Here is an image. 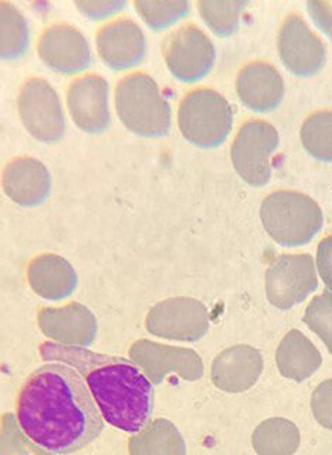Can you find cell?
Returning <instances> with one entry per match:
<instances>
[{
    "label": "cell",
    "instance_id": "obj_26",
    "mask_svg": "<svg viewBox=\"0 0 332 455\" xmlns=\"http://www.w3.org/2000/svg\"><path fill=\"white\" fill-rule=\"evenodd\" d=\"M304 322L314 333L319 334L332 353V291H326L312 299L305 310Z\"/></svg>",
    "mask_w": 332,
    "mask_h": 455
},
{
    "label": "cell",
    "instance_id": "obj_3",
    "mask_svg": "<svg viewBox=\"0 0 332 455\" xmlns=\"http://www.w3.org/2000/svg\"><path fill=\"white\" fill-rule=\"evenodd\" d=\"M115 108L123 124L142 137H162L170 128V107L151 76L134 73L115 92Z\"/></svg>",
    "mask_w": 332,
    "mask_h": 455
},
{
    "label": "cell",
    "instance_id": "obj_27",
    "mask_svg": "<svg viewBox=\"0 0 332 455\" xmlns=\"http://www.w3.org/2000/svg\"><path fill=\"white\" fill-rule=\"evenodd\" d=\"M312 410L319 424L332 431V379L315 388L312 397Z\"/></svg>",
    "mask_w": 332,
    "mask_h": 455
},
{
    "label": "cell",
    "instance_id": "obj_25",
    "mask_svg": "<svg viewBox=\"0 0 332 455\" xmlns=\"http://www.w3.org/2000/svg\"><path fill=\"white\" fill-rule=\"evenodd\" d=\"M135 7L154 30L170 28L189 13V4L185 0H137Z\"/></svg>",
    "mask_w": 332,
    "mask_h": 455
},
{
    "label": "cell",
    "instance_id": "obj_17",
    "mask_svg": "<svg viewBox=\"0 0 332 455\" xmlns=\"http://www.w3.org/2000/svg\"><path fill=\"white\" fill-rule=\"evenodd\" d=\"M51 178L44 164L32 156L12 161L4 172V188L14 203L37 205L47 198Z\"/></svg>",
    "mask_w": 332,
    "mask_h": 455
},
{
    "label": "cell",
    "instance_id": "obj_22",
    "mask_svg": "<svg viewBox=\"0 0 332 455\" xmlns=\"http://www.w3.org/2000/svg\"><path fill=\"white\" fill-rule=\"evenodd\" d=\"M28 47V26L13 4L0 2V59H18Z\"/></svg>",
    "mask_w": 332,
    "mask_h": 455
},
{
    "label": "cell",
    "instance_id": "obj_4",
    "mask_svg": "<svg viewBox=\"0 0 332 455\" xmlns=\"http://www.w3.org/2000/svg\"><path fill=\"white\" fill-rule=\"evenodd\" d=\"M260 217L270 236L290 248L305 245L322 228L321 208L301 192H273L263 201Z\"/></svg>",
    "mask_w": 332,
    "mask_h": 455
},
{
    "label": "cell",
    "instance_id": "obj_18",
    "mask_svg": "<svg viewBox=\"0 0 332 455\" xmlns=\"http://www.w3.org/2000/svg\"><path fill=\"white\" fill-rule=\"evenodd\" d=\"M276 360L280 373L298 383L312 376L322 363L319 348L300 331H291L284 336L277 348Z\"/></svg>",
    "mask_w": 332,
    "mask_h": 455
},
{
    "label": "cell",
    "instance_id": "obj_16",
    "mask_svg": "<svg viewBox=\"0 0 332 455\" xmlns=\"http://www.w3.org/2000/svg\"><path fill=\"white\" fill-rule=\"evenodd\" d=\"M263 371L262 355L250 346L227 348L215 360L213 383L227 393H241L255 386Z\"/></svg>",
    "mask_w": 332,
    "mask_h": 455
},
{
    "label": "cell",
    "instance_id": "obj_2",
    "mask_svg": "<svg viewBox=\"0 0 332 455\" xmlns=\"http://www.w3.org/2000/svg\"><path fill=\"white\" fill-rule=\"evenodd\" d=\"M43 357L75 367L84 377L104 421L118 430L138 434L153 416L154 386L131 360L99 355L89 348L46 341Z\"/></svg>",
    "mask_w": 332,
    "mask_h": 455
},
{
    "label": "cell",
    "instance_id": "obj_24",
    "mask_svg": "<svg viewBox=\"0 0 332 455\" xmlns=\"http://www.w3.org/2000/svg\"><path fill=\"white\" fill-rule=\"evenodd\" d=\"M246 2L241 0H201L199 12L206 25L222 37L233 35L239 28Z\"/></svg>",
    "mask_w": 332,
    "mask_h": 455
},
{
    "label": "cell",
    "instance_id": "obj_6",
    "mask_svg": "<svg viewBox=\"0 0 332 455\" xmlns=\"http://www.w3.org/2000/svg\"><path fill=\"white\" fill-rule=\"evenodd\" d=\"M279 146V132L270 123L251 120L237 132L232 146V161L244 181L255 187L272 177V156Z\"/></svg>",
    "mask_w": 332,
    "mask_h": 455
},
{
    "label": "cell",
    "instance_id": "obj_28",
    "mask_svg": "<svg viewBox=\"0 0 332 455\" xmlns=\"http://www.w3.org/2000/svg\"><path fill=\"white\" fill-rule=\"evenodd\" d=\"M75 4L87 18L103 19L120 12L125 6V2H120V0H82Z\"/></svg>",
    "mask_w": 332,
    "mask_h": 455
},
{
    "label": "cell",
    "instance_id": "obj_1",
    "mask_svg": "<svg viewBox=\"0 0 332 455\" xmlns=\"http://www.w3.org/2000/svg\"><path fill=\"white\" fill-rule=\"evenodd\" d=\"M16 421L33 444L68 455L91 444L104 431V419L84 377L75 367L50 362L21 386Z\"/></svg>",
    "mask_w": 332,
    "mask_h": 455
},
{
    "label": "cell",
    "instance_id": "obj_15",
    "mask_svg": "<svg viewBox=\"0 0 332 455\" xmlns=\"http://www.w3.org/2000/svg\"><path fill=\"white\" fill-rule=\"evenodd\" d=\"M237 96L250 110L272 111L284 97L283 77L272 64L255 61L241 68L236 80Z\"/></svg>",
    "mask_w": 332,
    "mask_h": 455
},
{
    "label": "cell",
    "instance_id": "obj_19",
    "mask_svg": "<svg viewBox=\"0 0 332 455\" xmlns=\"http://www.w3.org/2000/svg\"><path fill=\"white\" fill-rule=\"evenodd\" d=\"M300 443L298 427L281 417L265 419L251 435V444L258 455H294Z\"/></svg>",
    "mask_w": 332,
    "mask_h": 455
},
{
    "label": "cell",
    "instance_id": "obj_9",
    "mask_svg": "<svg viewBox=\"0 0 332 455\" xmlns=\"http://www.w3.org/2000/svg\"><path fill=\"white\" fill-rule=\"evenodd\" d=\"M317 286L314 259L305 253L279 256L265 274L267 298L280 309H290L303 302Z\"/></svg>",
    "mask_w": 332,
    "mask_h": 455
},
{
    "label": "cell",
    "instance_id": "obj_30",
    "mask_svg": "<svg viewBox=\"0 0 332 455\" xmlns=\"http://www.w3.org/2000/svg\"><path fill=\"white\" fill-rule=\"evenodd\" d=\"M320 275L327 284L329 291H332V236L324 239L319 245L317 253Z\"/></svg>",
    "mask_w": 332,
    "mask_h": 455
},
{
    "label": "cell",
    "instance_id": "obj_21",
    "mask_svg": "<svg viewBox=\"0 0 332 455\" xmlns=\"http://www.w3.org/2000/svg\"><path fill=\"white\" fill-rule=\"evenodd\" d=\"M131 455H186L185 441L177 427L156 419L130 441Z\"/></svg>",
    "mask_w": 332,
    "mask_h": 455
},
{
    "label": "cell",
    "instance_id": "obj_14",
    "mask_svg": "<svg viewBox=\"0 0 332 455\" xmlns=\"http://www.w3.org/2000/svg\"><path fill=\"white\" fill-rule=\"evenodd\" d=\"M97 49L108 68L127 70L144 60L146 53V36L135 21L121 19L99 30Z\"/></svg>",
    "mask_w": 332,
    "mask_h": 455
},
{
    "label": "cell",
    "instance_id": "obj_8",
    "mask_svg": "<svg viewBox=\"0 0 332 455\" xmlns=\"http://www.w3.org/2000/svg\"><path fill=\"white\" fill-rule=\"evenodd\" d=\"M166 66L180 82L194 83L205 77L215 64V46L201 28L186 25L163 43Z\"/></svg>",
    "mask_w": 332,
    "mask_h": 455
},
{
    "label": "cell",
    "instance_id": "obj_10",
    "mask_svg": "<svg viewBox=\"0 0 332 455\" xmlns=\"http://www.w3.org/2000/svg\"><path fill=\"white\" fill-rule=\"evenodd\" d=\"M279 54L291 73L308 77L322 68L326 61V46L312 33L304 19L290 14L280 28Z\"/></svg>",
    "mask_w": 332,
    "mask_h": 455
},
{
    "label": "cell",
    "instance_id": "obj_20",
    "mask_svg": "<svg viewBox=\"0 0 332 455\" xmlns=\"http://www.w3.org/2000/svg\"><path fill=\"white\" fill-rule=\"evenodd\" d=\"M30 282L40 295L60 299L75 289V275L70 265L59 256H43L32 263Z\"/></svg>",
    "mask_w": 332,
    "mask_h": 455
},
{
    "label": "cell",
    "instance_id": "obj_11",
    "mask_svg": "<svg viewBox=\"0 0 332 455\" xmlns=\"http://www.w3.org/2000/svg\"><path fill=\"white\" fill-rule=\"evenodd\" d=\"M39 56L47 68L61 75H75L91 63L89 42L82 32L68 25H54L43 33Z\"/></svg>",
    "mask_w": 332,
    "mask_h": 455
},
{
    "label": "cell",
    "instance_id": "obj_12",
    "mask_svg": "<svg viewBox=\"0 0 332 455\" xmlns=\"http://www.w3.org/2000/svg\"><path fill=\"white\" fill-rule=\"evenodd\" d=\"M68 111L78 128L90 134H99L110 125L108 83L99 76L90 75L71 83L67 96Z\"/></svg>",
    "mask_w": 332,
    "mask_h": 455
},
{
    "label": "cell",
    "instance_id": "obj_23",
    "mask_svg": "<svg viewBox=\"0 0 332 455\" xmlns=\"http://www.w3.org/2000/svg\"><path fill=\"white\" fill-rule=\"evenodd\" d=\"M301 141L314 158L332 163V111L310 116L301 127Z\"/></svg>",
    "mask_w": 332,
    "mask_h": 455
},
{
    "label": "cell",
    "instance_id": "obj_5",
    "mask_svg": "<svg viewBox=\"0 0 332 455\" xmlns=\"http://www.w3.org/2000/svg\"><path fill=\"white\" fill-rule=\"evenodd\" d=\"M178 123L187 141L201 148H215L227 139L233 113L227 100L215 90H194L180 103Z\"/></svg>",
    "mask_w": 332,
    "mask_h": 455
},
{
    "label": "cell",
    "instance_id": "obj_7",
    "mask_svg": "<svg viewBox=\"0 0 332 455\" xmlns=\"http://www.w3.org/2000/svg\"><path fill=\"white\" fill-rule=\"evenodd\" d=\"M21 123L36 140L56 142L66 132V118L60 99L43 78H32L19 94Z\"/></svg>",
    "mask_w": 332,
    "mask_h": 455
},
{
    "label": "cell",
    "instance_id": "obj_13",
    "mask_svg": "<svg viewBox=\"0 0 332 455\" xmlns=\"http://www.w3.org/2000/svg\"><path fill=\"white\" fill-rule=\"evenodd\" d=\"M209 317L205 306L194 299H170L149 313L148 329L170 339L194 340L208 331Z\"/></svg>",
    "mask_w": 332,
    "mask_h": 455
},
{
    "label": "cell",
    "instance_id": "obj_29",
    "mask_svg": "<svg viewBox=\"0 0 332 455\" xmlns=\"http://www.w3.org/2000/svg\"><path fill=\"white\" fill-rule=\"evenodd\" d=\"M307 6L315 25L332 36V0H312Z\"/></svg>",
    "mask_w": 332,
    "mask_h": 455
}]
</instances>
